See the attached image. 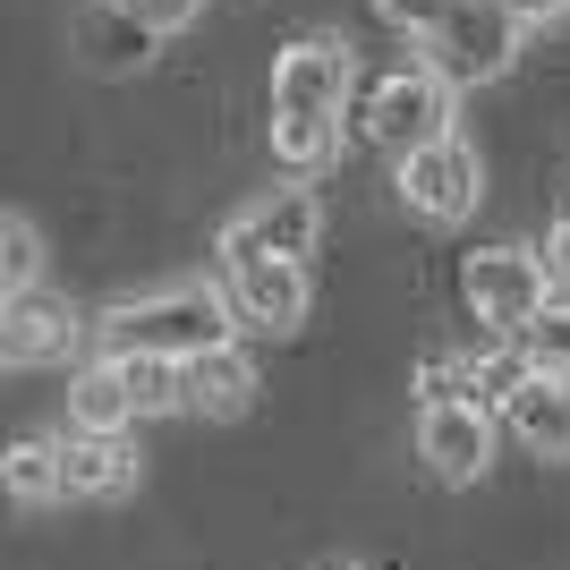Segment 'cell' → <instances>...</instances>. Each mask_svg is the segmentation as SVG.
Listing matches in <instances>:
<instances>
[{
    "label": "cell",
    "instance_id": "22",
    "mask_svg": "<svg viewBox=\"0 0 570 570\" xmlns=\"http://www.w3.org/2000/svg\"><path fill=\"white\" fill-rule=\"evenodd\" d=\"M520 350H528V366H537V375H570V298H553V307L528 324Z\"/></svg>",
    "mask_w": 570,
    "mask_h": 570
},
{
    "label": "cell",
    "instance_id": "20",
    "mask_svg": "<svg viewBox=\"0 0 570 570\" xmlns=\"http://www.w3.org/2000/svg\"><path fill=\"white\" fill-rule=\"evenodd\" d=\"M18 289H43V238H35V222L0 214V307Z\"/></svg>",
    "mask_w": 570,
    "mask_h": 570
},
{
    "label": "cell",
    "instance_id": "7",
    "mask_svg": "<svg viewBox=\"0 0 570 570\" xmlns=\"http://www.w3.org/2000/svg\"><path fill=\"white\" fill-rule=\"evenodd\" d=\"M315 247H324V196L282 188L222 230V273H238V264H307Z\"/></svg>",
    "mask_w": 570,
    "mask_h": 570
},
{
    "label": "cell",
    "instance_id": "5",
    "mask_svg": "<svg viewBox=\"0 0 570 570\" xmlns=\"http://www.w3.org/2000/svg\"><path fill=\"white\" fill-rule=\"evenodd\" d=\"M357 60L341 35H289L273 51V119H350Z\"/></svg>",
    "mask_w": 570,
    "mask_h": 570
},
{
    "label": "cell",
    "instance_id": "23",
    "mask_svg": "<svg viewBox=\"0 0 570 570\" xmlns=\"http://www.w3.org/2000/svg\"><path fill=\"white\" fill-rule=\"evenodd\" d=\"M452 9H460V0H375V18L392 26V35H409V43H426V35L452 18Z\"/></svg>",
    "mask_w": 570,
    "mask_h": 570
},
{
    "label": "cell",
    "instance_id": "26",
    "mask_svg": "<svg viewBox=\"0 0 570 570\" xmlns=\"http://www.w3.org/2000/svg\"><path fill=\"white\" fill-rule=\"evenodd\" d=\"M511 9V26H553V18H570V0H502Z\"/></svg>",
    "mask_w": 570,
    "mask_h": 570
},
{
    "label": "cell",
    "instance_id": "9",
    "mask_svg": "<svg viewBox=\"0 0 570 570\" xmlns=\"http://www.w3.org/2000/svg\"><path fill=\"white\" fill-rule=\"evenodd\" d=\"M222 298L256 333H298L315 315V273L307 264H238V273H222Z\"/></svg>",
    "mask_w": 570,
    "mask_h": 570
},
{
    "label": "cell",
    "instance_id": "3",
    "mask_svg": "<svg viewBox=\"0 0 570 570\" xmlns=\"http://www.w3.org/2000/svg\"><path fill=\"white\" fill-rule=\"evenodd\" d=\"M460 298H469V315L494 341H520L553 307V282H546V264H537V247H476L460 264Z\"/></svg>",
    "mask_w": 570,
    "mask_h": 570
},
{
    "label": "cell",
    "instance_id": "14",
    "mask_svg": "<svg viewBox=\"0 0 570 570\" xmlns=\"http://www.w3.org/2000/svg\"><path fill=\"white\" fill-rule=\"evenodd\" d=\"M154 43H163V35H145L119 0H86V9H77V60H86V69L128 77V69H145V60H154Z\"/></svg>",
    "mask_w": 570,
    "mask_h": 570
},
{
    "label": "cell",
    "instance_id": "8",
    "mask_svg": "<svg viewBox=\"0 0 570 570\" xmlns=\"http://www.w3.org/2000/svg\"><path fill=\"white\" fill-rule=\"evenodd\" d=\"M494 409H417V460H426V476H443V485H476V476L494 469Z\"/></svg>",
    "mask_w": 570,
    "mask_h": 570
},
{
    "label": "cell",
    "instance_id": "28",
    "mask_svg": "<svg viewBox=\"0 0 570 570\" xmlns=\"http://www.w3.org/2000/svg\"><path fill=\"white\" fill-rule=\"evenodd\" d=\"M324 570H357V562H324Z\"/></svg>",
    "mask_w": 570,
    "mask_h": 570
},
{
    "label": "cell",
    "instance_id": "17",
    "mask_svg": "<svg viewBox=\"0 0 570 570\" xmlns=\"http://www.w3.org/2000/svg\"><path fill=\"white\" fill-rule=\"evenodd\" d=\"M111 357V350H102ZM119 366V392L137 417H170V409H188V375H179V357H111Z\"/></svg>",
    "mask_w": 570,
    "mask_h": 570
},
{
    "label": "cell",
    "instance_id": "6",
    "mask_svg": "<svg viewBox=\"0 0 570 570\" xmlns=\"http://www.w3.org/2000/svg\"><path fill=\"white\" fill-rule=\"evenodd\" d=\"M392 188H401V205L417 222H469L476 196H485V163H476V145L460 137V128H443V137L401 154V179H392Z\"/></svg>",
    "mask_w": 570,
    "mask_h": 570
},
{
    "label": "cell",
    "instance_id": "19",
    "mask_svg": "<svg viewBox=\"0 0 570 570\" xmlns=\"http://www.w3.org/2000/svg\"><path fill=\"white\" fill-rule=\"evenodd\" d=\"M476 409V357L460 350H426L417 357V409Z\"/></svg>",
    "mask_w": 570,
    "mask_h": 570
},
{
    "label": "cell",
    "instance_id": "24",
    "mask_svg": "<svg viewBox=\"0 0 570 570\" xmlns=\"http://www.w3.org/2000/svg\"><path fill=\"white\" fill-rule=\"evenodd\" d=\"M119 9H128L145 35H179V26H196V9H205V0H119Z\"/></svg>",
    "mask_w": 570,
    "mask_h": 570
},
{
    "label": "cell",
    "instance_id": "10",
    "mask_svg": "<svg viewBox=\"0 0 570 570\" xmlns=\"http://www.w3.org/2000/svg\"><path fill=\"white\" fill-rule=\"evenodd\" d=\"M0 333H9V357H18V366H60V357H77L86 324H77L69 298H51V289H18V298L0 307Z\"/></svg>",
    "mask_w": 570,
    "mask_h": 570
},
{
    "label": "cell",
    "instance_id": "15",
    "mask_svg": "<svg viewBox=\"0 0 570 570\" xmlns=\"http://www.w3.org/2000/svg\"><path fill=\"white\" fill-rule=\"evenodd\" d=\"M128 426H137V409H128V392H119V366H111V357L77 366V383H69V434H128Z\"/></svg>",
    "mask_w": 570,
    "mask_h": 570
},
{
    "label": "cell",
    "instance_id": "2",
    "mask_svg": "<svg viewBox=\"0 0 570 570\" xmlns=\"http://www.w3.org/2000/svg\"><path fill=\"white\" fill-rule=\"evenodd\" d=\"M417 51H426L417 69H426L443 95H460V86H494V77L520 60V26H511L502 0H460V9L434 26Z\"/></svg>",
    "mask_w": 570,
    "mask_h": 570
},
{
    "label": "cell",
    "instance_id": "25",
    "mask_svg": "<svg viewBox=\"0 0 570 570\" xmlns=\"http://www.w3.org/2000/svg\"><path fill=\"white\" fill-rule=\"evenodd\" d=\"M537 264H546V282H553V298H570V214L553 222V238L537 247Z\"/></svg>",
    "mask_w": 570,
    "mask_h": 570
},
{
    "label": "cell",
    "instance_id": "13",
    "mask_svg": "<svg viewBox=\"0 0 570 570\" xmlns=\"http://www.w3.org/2000/svg\"><path fill=\"white\" fill-rule=\"evenodd\" d=\"M179 375H188V409H196V417H247V409H256V392H264L256 357L238 350V341H222V350L188 357Z\"/></svg>",
    "mask_w": 570,
    "mask_h": 570
},
{
    "label": "cell",
    "instance_id": "27",
    "mask_svg": "<svg viewBox=\"0 0 570 570\" xmlns=\"http://www.w3.org/2000/svg\"><path fill=\"white\" fill-rule=\"evenodd\" d=\"M0 375H18V357H9V333H0Z\"/></svg>",
    "mask_w": 570,
    "mask_h": 570
},
{
    "label": "cell",
    "instance_id": "11",
    "mask_svg": "<svg viewBox=\"0 0 570 570\" xmlns=\"http://www.w3.org/2000/svg\"><path fill=\"white\" fill-rule=\"evenodd\" d=\"M137 485L128 434H60V502H119Z\"/></svg>",
    "mask_w": 570,
    "mask_h": 570
},
{
    "label": "cell",
    "instance_id": "4",
    "mask_svg": "<svg viewBox=\"0 0 570 570\" xmlns=\"http://www.w3.org/2000/svg\"><path fill=\"white\" fill-rule=\"evenodd\" d=\"M350 128L366 145L409 154V145H426V137L452 128V95H443L426 69H383V77H366V86L350 95Z\"/></svg>",
    "mask_w": 570,
    "mask_h": 570
},
{
    "label": "cell",
    "instance_id": "16",
    "mask_svg": "<svg viewBox=\"0 0 570 570\" xmlns=\"http://www.w3.org/2000/svg\"><path fill=\"white\" fill-rule=\"evenodd\" d=\"M0 494L26 502V511L60 502V434H18V443L0 452Z\"/></svg>",
    "mask_w": 570,
    "mask_h": 570
},
{
    "label": "cell",
    "instance_id": "29",
    "mask_svg": "<svg viewBox=\"0 0 570 570\" xmlns=\"http://www.w3.org/2000/svg\"><path fill=\"white\" fill-rule=\"evenodd\" d=\"M562 214H570V196H562Z\"/></svg>",
    "mask_w": 570,
    "mask_h": 570
},
{
    "label": "cell",
    "instance_id": "21",
    "mask_svg": "<svg viewBox=\"0 0 570 570\" xmlns=\"http://www.w3.org/2000/svg\"><path fill=\"white\" fill-rule=\"evenodd\" d=\"M528 375H537V366H528L520 341H494V350H476V409H494V417H502V401H511Z\"/></svg>",
    "mask_w": 570,
    "mask_h": 570
},
{
    "label": "cell",
    "instance_id": "12",
    "mask_svg": "<svg viewBox=\"0 0 570 570\" xmlns=\"http://www.w3.org/2000/svg\"><path fill=\"white\" fill-rule=\"evenodd\" d=\"M494 426H511L537 460H570V375H528Z\"/></svg>",
    "mask_w": 570,
    "mask_h": 570
},
{
    "label": "cell",
    "instance_id": "18",
    "mask_svg": "<svg viewBox=\"0 0 570 570\" xmlns=\"http://www.w3.org/2000/svg\"><path fill=\"white\" fill-rule=\"evenodd\" d=\"M341 128L350 119H273V163L298 170V179H324L341 154Z\"/></svg>",
    "mask_w": 570,
    "mask_h": 570
},
{
    "label": "cell",
    "instance_id": "1",
    "mask_svg": "<svg viewBox=\"0 0 570 570\" xmlns=\"http://www.w3.org/2000/svg\"><path fill=\"white\" fill-rule=\"evenodd\" d=\"M238 341V315L214 282H170V289H145V298H119L102 315V350L111 357H205Z\"/></svg>",
    "mask_w": 570,
    "mask_h": 570
}]
</instances>
